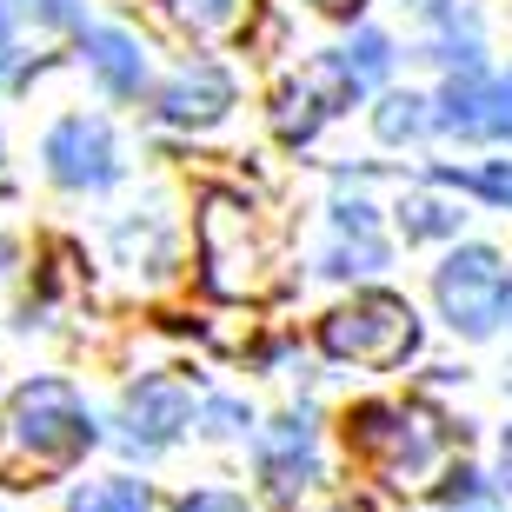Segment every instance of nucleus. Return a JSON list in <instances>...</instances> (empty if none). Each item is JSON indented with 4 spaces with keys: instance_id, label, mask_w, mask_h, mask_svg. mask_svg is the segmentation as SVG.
<instances>
[{
    "instance_id": "23",
    "label": "nucleus",
    "mask_w": 512,
    "mask_h": 512,
    "mask_svg": "<svg viewBox=\"0 0 512 512\" xmlns=\"http://www.w3.org/2000/svg\"><path fill=\"white\" fill-rule=\"evenodd\" d=\"M14 74H20V54L7 40V14H0V87H14Z\"/></svg>"
},
{
    "instance_id": "14",
    "label": "nucleus",
    "mask_w": 512,
    "mask_h": 512,
    "mask_svg": "<svg viewBox=\"0 0 512 512\" xmlns=\"http://www.w3.org/2000/svg\"><path fill=\"white\" fill-rule=\"evenodd\" d=\"M333 67H340L346 87L360 94V87H380V80H386V67H393V47H386V34H353L340 54H333Z\"/></svg>"
},
{
    "instance_id": "3",
    "label": "nucleus",
    "mask_w": 512,
    "mask_h": 512,
    "mask_svg": "<svg viewBox=\"0 0 512 512\" xmlns=\"http://www.w3.org/2000/svg\"><path fill=\"white\" fill-rule=\"evenodd\" d=\"M14 439L34 459V473H54V466H74L94 446V419H87V406L67 380H34L14 393Z\"/></svg>"
},
{
    "instance_id": "24",
    "label": "nucleus",
    "mask_w": 512,
    "mask_h": 512,
    "mask_svg": "<svg viewBox=\"0 0 512 512\" xmlns=\"http://www.w3.org/2000/svg\"><path fill=\"white\" fill-rule=\"evenodd\" d=\"M313 7H320V14H353L360 0H313Z\"/></svg>"
},
{
    "instance_id": "19",
    "label": "nucleus",
    "mask_w": 512,
    "mask_h": 512,
    "mask_svg": "<svg viewBox=\"0 0 512 512\" xmlns=\"http://www.w3.org/2000/svg\"><path fill=\"white\" fill-rule=\"evenodd\" d=\"M459 187H473V193H486L493 207H512V167L499 160V167H473V173H453Z\"/></svg>"
},
{
    "instance_id": "9",
    "label": "nucleus",
    "mask_w": 512,
    "mask_h": 512,
    "mask_svg": "<svg viewBox=\"0 0 512 512\" xmlns=\"http://www.w3.org/2000/svg\"><path fill=\"white\" fill-rule=\"evenodd\" d=\"M439 127L512 140V80H453V94H446V114H439Z\"/></svg>"
},
{
    "instance_id": "18",
    "label": "nucleus",
    "mask_w": 512,
    "mask_h": 512,
    "mask_svg": "<svg viewBox=\"0 0 512 512\" xmlns=\"http://www.w3.org/2000/svg\"><path fill=\"white\" fill-rule=\"evenodd\" d=\"M439 512H493V493L479 473H453V486L439 493Z\"/></svg>"
},
{
    "instance_id": "25",
    "label": "nucleus",
    "mask_w": 512,
    "mask_h": 512,
    "mask_svg": "<svg viewBox=\"0 0 512 512\" xmlns=\"http://www.w3.org/2000/svg\"><path fill=\"white\" fill-rule=\"evenodd\" d=\"M320 512H366V499H333V506H320Z\"/></svg>"
},
{
    "instance_id": "12",
    "label": "nucleus",
    "mask_w": 512,
    "mask_h": 512,
    "mask_svg": "<svg viewBox=\"0 0 512 512\" xmlns=\"http://www.w3.org/2000/svg\"><path fill=\"white\" fill-rule=\"evenodd\" d=\"M87 67L100 74L107 94H140V74H147L140 47H133L127 34H114V27H94V34H87Z\"/></svg>"
},
{
    "instance_id": "2",
    "label": "nucleus",
    "mask_w": 512,
    "mask_h": 512,
    "mask_svg": "<svg viewBox=\"0 0 512 512\" xmlns=\"http://www.w3.org/2000/svg\"><path fill=\"white\" fill-rule=\"evenodd\" d=\"M200 266H207V286L220 300H247V293H266V266H273V247H266L260 220H253L247 200L233 193H213L207 213H200Z\"/></svg>"
},
{
    "instance_id": "21",
    "label": "nucleus",
    "mask_w": 512,
    "mask_h": 512,
    "mask_svg": "<svg viewBox=\"0 0 512 512\" xmlns=\"http://www.w3.org/2000/svg\"><path fill=\"white\" fill-rule=\"evenodd\" d=\"M27 14L54 20V27H74V20H80V7H74V0H27Z\"/></svg>"
},
{
    "instance_id": "4",
    "label": "nucleus",
    "mask_w": 512,
    "mask_h": 512,
    "mask_svg": "<svg viewBox=\"0 0 512 512\" xmlns=\"http://www.w3.org/2000/svg\"><path fill=\"white\" fill-rule=\"evenodd\" d=\"M419 340V320L413 306L393 300V293H366L353 306H333L320 320V346L333 360H353V366H399Z\"/></svg>"
},
{
    "instance_id": "5",
    "label": "nucleus",
    "mask_w": 512,
    "mask_h": 512,
    "mask_svg": "<svg viewBox=\"0 0 512 512\" xmlns=\"http://www.w3.org/2000/svg\"><path fill=\"white\" fill-rule=\"evenodd\" d=\"M439 306L459 333H493L499 306H506V266L486 247H459L439 266Z\"/></svg>"
},
{
    "instance_id": "6",
    "label": "nucleus",
    "mask_w": 512,
    "mask_h": 512,
    "mask_svg": "<svg viewBox=\"0 0 512 512\" xmlns=\"http://www.w3.org/2000/svg\"><path fill=\"white\" fill-rule=\"evenodd\" d=\"M47 167L60 187H107L114 180V140L100 120H60L47 133Z\"/></svg>"
},
{
    "instance_id": "22",
    "label": "nucleus",
    "mask_w": 512,
    "mask_h": 512,
    "mask_svg": "<svg viewBox=\"0 0 512 512\" xmlns=\"http://www.w3.org/2000/svg\"><path fill=\"white\" fill-rule=\"evenodd\" d=\"M180 14H193V20H207V27H213V20L233 14V0H180Z\"/></svg>"
},
{
    "instance_id": "13",
    "label": "nucleus",
    "mask_w": 512,
    "mask_h": 512,
    "mask_svg": "<svg viewBox=\"0 0 512 512\" xmlns=\"http://www.w3.org/2000/svg\"><path fill=\"white\" fill-rule=\"evenodd\" d=\"M386 247L373 240V207H340V247L326 253V273H380Z\"/></svg>"
},
{
    "instance_id": "16",
    "label": "nucleus",
    "mask_w": 512,
    "mask_h": 512,
    "mask_svg": "<svg viewBox=\"0 0 512 512\" xmlns=\"http://www.w3.org/2000/svg\"><path fill=\"white\" fill-rule=\"evenodd\" d=\"M426 127H433V114H426V100H413V94H393L380 107V140H419Z\"/></svg>"
},
{
    "instance_id": "15",
    "label": "nucleus",
    "mask_w": 512,
    "mask_h": 512,
    "mask_svg": "<svg viewBox=\"0 0 512 512\" xmlns=\"http://www.w3.org/2000/svg\"><path fill=\"white\" fill-rule=\"evenodd\" d=\"M67 512H153V499H147V486H133V479H100V486L74 493Z\"/></svg>"
},
{
    "instance_id": "11",
    "label": "nucleus",
    "mask_w": 512,
    "mask_h": 512,
    "mask_svg": "<svg viewBox=\"0 0 512 512\" xmlns=\"http://www.w3.org/2000/svg\"><path fill=\"white\" fill-rule=\"evenodd\" d=\"M340 94H353V87H346V74L333 67V60H326L320 74L293 80V87L280 94V107H273V127H280L286 140H306V133H313L326 114H333V100H340Z\"/></svg>"
},
{
    "instance_id": "20",
    "label": "nucleus",
    "mask_w": 512,
    "mask_h": 512,
    "mask_svg": "<svg viewBox=\"0 0 512 512\" xmlns=\"http://www.w3.org/2000/svg\"><path fill=\"white\" fill-rule=\"evenodd\" d=\"M180 512H247V499H233V493H193V499H180Z\"/></svg>"
},
{
    "instance_id": "26",
    "label": "nucleus",
    "mask_w": 512,
    "mask_h": 512,
    "mask_svg": "<svg viewBox=\"0 0 512 512\" xmlns=\"http://www.w3.org/2000/svg\"><path fill=\"white\" fill-rule=\"evenodd\" d=\"M499 459H506V486H512V433H506V446H499Z\"/></svg>"
},
{
    "instance_id": "7",
    "label": "nucleus",
    "mask_w": 512,
    "mask_h": 512,
    "mask_svg": "<svg viewBox=\"0 0 512 512\" xmlns=\"http://www.w3.org/2000/svg\"><path fill=\"white\" fill-rule=\"evenodd\" d=\"M193 399L187 386L173 380V373H153V380H140L127 393V406H120V419H127V446H167L180 426H187Z\"/></svg>"
},
{
    "instance_id": "27",
    "label": "nucleus",
    "mask_w": 512,
    "mask_h": 512,
    "mask_svg": "<svg viewBox=\"0 0 512 512\" xmlns=\"http://www.w3.org/2000/svg\"><path fill=\"white\" fill-rule=\"evenodd\" d=\"M506 306H512V286H506Z\"/></svg>"
},
{
    "instance_id": "17",
    "label": "nucleus",
    "mask_w": 512,
    "mask_h": 512,
    "mask_svg": "<svg viewBox=\"0 0 512 512\" xmlns=\"http://www.w3.org/2000/svg\"><path fill=\"white\" fill-rule=\"evenodd\" d=\"M459 213L446 207V200H433V193H413L406 200V233H453Z\"/></svg>"
},
{
    "instance_id": "1",
    "label": "nucleus",
    "mask_w": 512,
    "mask_h": 512,
    "mask_svg": "<svg viewBox=\"0 0 512 512\" xmlns=\"http://www.w3.org/2000/svg\"><path fill=\"white\" fill-rule=\"evenodd\" d=\"M346 433L373 459V473L399 493H419L433 479L453 473V453H459V433L426 406V399H380V406H360L346 419Z\"/></svg>"
},
{
    "instance_id": "10",
    "label": "nucleus",
    "mask_w": 512,
    "mask_h": 512,
    "mask_svg": "<svg viewBox=\"0 0 512 512\" xmlns=\"http://www.w3.org/2000/svg\"><path fill=\"white\" fill-rule=\"evenodd\" d=\"M260 473L280 499H293L313 479V419H273L260 433Z\"/></svg>"
},
{
    "instance_id": "8",
    "label": "nucleus",
    "mask_w": 512,
    "mask_h": 512,
    "mask_svg": "<svg viewBox=\"0 0 512 512\" xmlns=\"http://www.w3.org/2000/svg\"><path fill=\"white\" fill-rule=\"evenodd\" d=\"M233 107V80L213 67V60H193V67H180V74L167 80V94H160V114L173 120V127H207V120H220Z\"/></svg>"
}]
</instances>
